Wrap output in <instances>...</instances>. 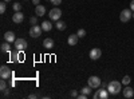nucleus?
Wrapping results in <instances>:
<instances>
[{"label":"nucleus","instance_id":"nucleus-26","mask_svg":"<svg viewBox=\"0 0 134 99\" xmlns=\"http://www.w3.org/2000/svg\"><path fill=\"white\" fill-rule=\"evenodd\" d=\"M30 23H31L32 26H35V24L38 23V19H36V16H32V18H30Z\"/></svg>","mask_w":134,"mask_h":99},{"label":"nucleus","instance_id":"nucleus-23","mask_svg":"<svg viewBox=\"0 0 134 99\" xmlns=\"http://www.w3.org/2000/svg\"><path fill=\"white\" fill-rule=\"evenodd\" d=\"M76 35L79 36V38H85L86 36V31L83 28H79V30H78V32H76Z\"/></svg>","mask_w":134,"mask_h":99},{"label":"nucleus","instance_id":"nucleus-1","mask_svg":"<svg viewBox=\"0 0 134 99\" xmlns=\"http://www.w3.org/2000/svg\"><path fill=\"white\" fill-rule=\"evenodd\" d=\"M107 91L110 95H117L122 91V83L121 82H117V80H111L109 82V86H107Z\"/></svg>","mask_w":134,"mask_h":99},{"label":"nucleus","instance_id":"nucleus-30","mask_svg":"<svg viewBox=\"0 0 134 99\" xmlns=\"http://www.w3.org/2000/svg\"><path fill=\"white\" fill-rule=\"evenodd\" d=\"M130 9L134 12V0H131V2H130Z\"/></svg>","mask_w":134,"mask_h":99},{"label":"nucleus","instance_id":"nucleus-9","mask_svg":"<svg viewBox=\"0 0 134 99\" xmlns=\"http://www.w3.org/2000/svg\"><path fill=\"white\" fill-rule=\"evenodd\" d=\"M23 20H24V15L21 14L20 11H18V12H15L12 15V21H14V23H16V24H20Z\"/></svg>","mask_w":134,"mask_h":99},{"label":"nucleus","instance_id":"nucleus-25","mask_svg":"<svg viewBox=\"0 0 134 99\" xmlns=\"http://www.w3.org/2000/svg\"><path fill=\"white\" fill-rule=\"evenodd\" d=\"M12 7H14V11H15V12H18V11L21 9V4H19V3H15Z\"/></svg>","mask_w":134,"mask_h":99},{"label":"nucleus","instance_id":"nucleus-10","mask_svg":"<svg viewBox=\"0 0 134 99\" xmlns=\"http://www.w3.org/2000/svg\"><path fill=\"white\" fill-rule=\"evenodd\" d=\"M21 51H15V52H9L11 54V62H19L23 59V54H20Z\"/></svg>","mask_w":134,"mask_h":99},{"label":"nucleus","instance_id":"nucleus-11","mask_svg":"<svg viewBox=\"0 0 134 99\" xmlns=\"http://www.w3.org/2000/svg\"><path fill=\"white\" fill-rule=\"evenodd\" d=\"M122 94L125 98H133L134 96V89H131L130 86H126L125 89H122Z\"/></svg>","mask_w":134,"mask_h":99},{"label":"nucleus","instance_id":"nucleus-3","mask_svg":"<svg viewBox=\"0 0 134 99\" xmlns=\"http://www.w3.org/2000/svg\"><path fill=\"white\" fill-rule=\"evenodd\" d=\"M48 16H50V20H51V21H58V20L60 19V16H62V11H60L58 7H55V8L50 9Z\"/></svg>","mask_w":134,"mask_h":99},{"label":"nucleus","instance_id":"nucleus-37","mask_svg":"<svg viewBox=\"0 0 134 99\" xmlns=\"http://www.w3.org/2000/svg\"><path fill=\"white\" fill-rule=\"evenodd\" d=\"M133 19H134V12H133Z\"/></svg>","mask_w":134,"mask_h":99},{"label":"nucleus","instance_id":"nucleus-24","mask_svg":"<svg viewBox=\"0 0 134 99\" xmlns=\"http://www.w3.org/2000/svg\"><path fill=\"white\" fill-rule=\"evenodd\" d=\"M0 90H2V91L7 90V83H5V79H2V80H0Z\"/></svg>","mask_w":134,"mask_h":99},{"label":"nucleus","instance_id":"nucleus-13","mask_svg":"<svg viewBox=\"0 0 134 99\" xmlns=\"http://www.w3.org/2000/svg\"><path fill=\"white\" fill-rule=\"evenodd\" d=\"M44 14H46V7L38 4V5L35 7V15H36V16H44Z\"/></svg>","mask_w":134,"mask_h":99},{"label":"nucleus","instance_id":"nucleus-2","mask_svg":"<svg viewBox=\"0 0 134 99\" xmlns=\"http://www.w3.org/2000/svg\"><path fill=\"white\" fill-rule=\"evenodd\" d=\"M131 18H133V12H131L130 8H125V9L121 11V14H119V20L122 21V23H127V21H129Z\"/></svg>","mask_w":134,"mask_h":99},{"label":"nucleus","instance_id":"nucleus-27","mask_svg":"<svg viewBox=\"0 0 134 99\" xmlns=\"http://www.w3.org/2000/svg\"><path fill=\"white\" fill-rule=\"evenodd\" d=\"M51 2V4H54V5H59V4H62V0H50Z\"/></svg>","mask_w":134,"mask_h":99},{"label":"nucleus","instance_id":"nucleus-19","mask_svg":"<svg viewBox=\"0 0 134 99\" xmlns=\"http://www.w3.org/2000/svg\"><path fill=\"white\" fill-rule=\"evenodd\" d=\"M55 26H57V28L59 30V31H64L66 30V23H64V21H60V20H58L57 21V24H55Z\"/></svg>","mask_w":134,"mask_h":99},{"label":"nucleus","instance_id":"nucleus-36","mask_svg":"<svg viewBox=\"0 0 134 99\" xmlns=\"http://www.w3.org/2000/svg\"><path fill=\"white\" fill-rule=\"evenodd\" d=\"M4 2H5V3H7V2H11V0H4Z\"/></svg>","mask_w":134,"mask_h":99},{"label":"nucleus","instance_id":"nucleus-32","mask_svg":"<svg viewBox=\"0 0 134 99\" xmlns=\"http://www.w3.org/2000/svg\"><path fill=\"white\" fill-rule=\"evenodd\" d=\"M28 98H30V99H35V98H38V95H35V94H30Z\"/></svg>","mask_w":134,"mask_h":99},{"label":"nucleus","instance_id":"nucleus-34","mask_svg":"<svg viewBox=\"0 0 134 99\" xmlns=\"http://www.w3.org/2000/svg\"><path fill=\"white\" fill-rule=\"evenodd\" d=\"M3 92H4V96H7V95H9V90H8V89H7V90H4Z\"/></svg>","mask_w":134,"mask_h":99},{"label":"nucleus","instance_id":"nucleus-20","mask_svg":"<svg viewBox=\"0 0 134 99\" xmlns=\"http://www.w3.org/2000/svg\"><path fill=\"white\" fill-rule=\"evenodd\" d=\"M91 90H93V87L86 86V87H83V89L81 90V92H83V94H86V95H90V94H91Z\"/></svg>","mask_w":134,"mask_h":99},{"label":"nucleus","instance_id":"nucleus-18","mask_svg":"<svg viewBox=\"0 0 134 99\" xmlns=\"http://www.w3.org/2000/svg\"><path fill=\"white\" fill-rule=\"evenodd\" d=\"M107 96H109V91H107V89L105 90L103 87H102V89L99 90V98H100V99H107Z\"/></svg>","mask_w":134,"mask_h":99},{"label":"nucleus","instance_id":"nucleus-33","mask_svg":"<svg viewBox=\"0 0 134 99\" xmlns=\"http://www.w3.org/2000/svg\"><path fill=\"white\" fill-rule=\"evenodd\" d=\"M100 86H102L103 87V89H107V86H109V83H106V82H103L102 84H100Z\"/></svg>","mask_w":134,"mask_h":99},{"label":"nucleus","instance_id":"nucleus-17","mask_svg":"<svg viewBox=\"0 0 134 99\" xmlns=\"http://www.w3.org/2000/svg\"><path fill=\"white\" fill-rule=\"evenodd\" d=\"M0 50H2V52H11V46H9V43L8 42H4L2 46H0Z\"/></svg>","mask_w":134,"mask_h":99},{"label":"nucleus","instance_id":"nucleus-29","mask_svg":"<svg viewBox=\"0 0 134 99\" xmlns=\"http://www.w3.org/2000/svg\"><path fill=\"white\" fill-rule=\"evenodd\" d=\"M93 98H94V99H98V98H99V90H97V91L94 92V95H93Z\"/></svg>","mask_w":134,"mask_h":99},{"label":"nucleus","instance_id":"nucleus-16","mask_svg":"<svg viewBox=\"0 0 134 99\" xmlns=\"http://www.w3.org/2000/svg\"><path fill=\"white\" fill-rule=\"evenodd\" d=\"M43 47L44 48H52L54 47V40L51 39V38H46V39H44L43 40Z\"/></svg>","mask_w":134,"mask_h":99},{"label":"nucleus","instance_id":"nucleus-15","mask_svg":"<svg viewBox=\"0 0 134 99\" xmlns=\"http://www.w3.org/2000/svg\"><path fill=\"white\" fill-rule=\"evenodd\" d=\"M40 27H42V30L43 31H51V28H52V24H51V20H44L43 23L40 24Z\"/></svg>","mask_w":134,"mask_h":99},{"label":"nucleus","instance_id":"nucleus-31","mask_svg":"<svg viewBox=\"0 0 134 99\" xmlns=\"http://www.w3.org/2000/svg\"><path fill=\"white\" fill-rule=\"evenodd\" d=\"M71 96H72V98H76V96H78V94H76V91H75V90H72V91H71Z\"/></svg>","mask_w":134,"mask_h":99},{"label":"nucleus","instance_id":"nucleus-35","mask_svg":"<svg viewBox=\"0 0 134 99\" xmlns=\"http://www.w3.org/2000/svg\"><path fill=\"white\" fill-rule=\"evenodd\" d=\"M32 3L35 4V5H38V4H39V0H32Z\"/></svg>","mask_w":134,"mask_h":99},{"label":"nucleus","instance_id":"nucleus-12","mask_svg":"<svg viewBox=\"0 0 134 99\" xmlns=\"http://www.w3.org/2000/svg\"><path fill=\"white\" fill-rule=\"evenodd\" d=\"M4 40L8 42V43H12V42L16 40V36H15V34H14L12 31H7L5 34H4Z\"/></svg>","mask_w":134,"mask_h":99},{"label":"nucleus","instance_id":"nucleus-6","mask_svg":"<svg viewBox=\"0 0 134 99\" xmlns=\"http://www.w3.org/2000/svg\"><path fill=\"white\" fill-rule=\"evenodd\" d=\"M42 27H39V26H32L31 28H30V36L31 38H39L40 35H42Z\"/></svg>","mask_w":134,"mask_h":99},{"label":"nucleus","instance_id":"nucleus-21","mask_svg":"<svg viewBox=\"0 0 134 99\" xmlns=\"http://www.w3.org/2000/svg\"><path fill=\"white\" fill-rule=\"evenodd\" d=\"M130 80H131V79H130V76H129V75H125L124 78H122V82H121V83H122V84H125V86H129Z\"/></svg>","mask_w":134,"mask_h":99},{"label":"nucleus","instance_id":"nucleus-28","mask_svg":"<svg viewBox=\"0 0 134 99\" xmlns=\"http://www.w3.org/2000/svg\"><path fill=\"white\" fill-rule=\"evenodd\" d=\"M87 96H88V95H86V94H83V92H82L81 95H78L76 98H78V99H87Z\"/></svg>","mask_w":134,"mask_h":99},{"label":"nucleus","instance_id":"nucleus-8","mask_svg":"<svg viewBox=\"0 0 134 99\" xmlns=\"http://www.w3.org/2000/svg\"><path fill=\"white\" fill-rule=\"evenodd\" d=\"M100 55H102V50L100 48H93L90 51V54H88V56H90L91 60H97L100 58Z\"/></svg>","mask_w":134,"mask_h":99},{"label":"nucleus","instance_id":"nucleus-7","mask_svg":"<svg viewBox=\"0 0 134 99\" xmlns=\"http://www.w3.org/2000/svg\"><path fill=\"white\" fill-rule=\"evenodd\" d=\"M14 43H15V50L18 51H24L27 48V42L24 39H16Z\"/></svg>","mask_w":134,"mask_h":99},{"label":"nucleus","instance_id":"nucleus-22","mask_svg":"<svg viewBox=\"0 0 134 99\" xmlns=\"http://www.w3.org/2000/svg\"><path fill=\"white\" fill-rule=\"evenodd\" d=\"M5 9H7V4H5V2H2L0 3V14H4Z\"/></svg>","mask_w":134,"mask_h":99},{"label":"nucleus","instance_id":"nucleus-5","mask_svg":"<svg viewBox=\"0 0 134 99\" xmlns=\"http://www.w3.org/2000/svg\"><path fill=\"white\" fill-rule=\"evenodd\" d=\"M87 84L90 87H93V89H98V87L102 84V82H100V79L98 76H90V78L87 79Z\"/></svg>","mask_w":134,"mask_h":99},{"label":"nucleus","instance_id":"nucleus-14","mask_svg":"<svg viewBox=\"0 0 134 99\" xmlns=\"http://www.w3.org/2000/svg\"><path fill=\"white\" fill-rule=\"evenodd\" d=\"M78 39H79V36H78L76 34L74 35V34H71V35H69V39H67V43H69L70 46H75L76 43H78Z\"/></svg>","mask_w":134,"mask_h":99},{"label":"nucleus","instance_id":"nucleus-4","mask_svg":"<svg viewBox=\"0 0 134 99\" xmlns=\"http://www.w3.org/2000/svg\"><path fill=\"white\" fill-rule=\"evenodd\" d=\"M11 76H12V72H11V70L7 67V66H2L0 67V78L2 79H9Z\"/></svg>","mask_w":134,"mask_h":99}]
</instances>
